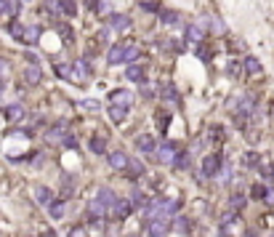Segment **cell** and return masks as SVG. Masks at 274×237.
<instances>
[{"instance_id":"6da1fadb","label":"cell","mask_w":274,"mask_h":237,"mask_svg":"<svg viewBox=\"0 0 274 237\" xmlns=\"http://www.w3.org/2000/svg\"><path fill=\"white\" fill-rule=\"evenodd\" d=\"M221 165H224V160H221V155H208L202 160V165H200V173H202L205 179H216L221 173Z\"/></svg>"},{"instance_id":"7a4b0ae2","label":"cell","mask_w":274,"mask_h":237,"mask_svg":"<svg viewBox=\"0 0 274 237\" xmlns=\"http://www.w3.org/2000/svg\"><path fill=\"white\" fill-rule=\"evenodd\" d=\"M70 133V120H59L45 131V142L48 144H61V139Z\"/></svg>"},{"instance_id":"3957f363","label":"cell","mask_w":274,"mask_h":237,"mask_svg":"<svg viewBox=\"0 0 274 237\" xmlns=\"http://www.w3.org/2000/svg\"><path fill=\"white\" fill-rule=\"evenodd\" d=\"M176 155H179V146H176V142H165L157 146V160L163 163V165H170V163L176 160Z\"/></svg>"},{"instance_id":"277c9868","label":"cell","mask_w":274,"mask_h":237,"mask_svg":"<svg viewBox=\"0 0 274 237\" xmlns=\"http://www.w3.org/2000/svg\"><path fill=\"white\" fill-rule=\"evenodd\" d=\"M88 75H91V67L85 64V59H75V64H72V75H70V80L72 83H85L88 80Z\"/></svg>"},{"instance_id":"5b68a950","label":"cell","mask_w":274,"mask_h":237,"mask_svg":"<svg viewBox=\"0 0 274 237\" xmlns=\"http://www.w3.org/2000/svg\"><path fill=\"white\" fill-rule=\"evenodd\" d=\"M163 211H165V200H146L144 202V219L149 221V219H163Z\"/></svg>"},{"instance_id":"8992f818","label":"cell","mask_w":274,"mask_h":237,"mask_svg":"<svg viewBox=\"0 0 274 237\" xmlns=\"http://www.w3.org/2000/svg\"><path fill=\"white\" fill-rule=\"evenodd\" d=\"M144 229H146V237H165L168 235V224H165V219H149Z\"/></svg>"},{"instance_id":"52a82bcc","label":"cell","mask_w":274,"mask_h":237,"mask_svg":"<svg viewBox=\"0 0 274 237\" xmlns=\"http://www.w3.org/2000/svg\"><path fill=\"white\" fill-rule=\"evenodd\" d=\"M21 77H24L27 86H37V83L43 80V70H40V64H27L24 70H21Z\"/></svg>"},{"instance_id":"ba28073f","label":"cell","mask_w":274,"mask_h":237,"mask_svg":"<svg viewBox=\"0 0 274 237\" xmlns=\"http://www.w3.org/2000/svg\"><path fill=\"white\" fill-rule=\"evenodd\" d=\"M110 104H117V107H125V109H130V104H133V96H130V91H125V88H117V91L110 93Z\"/></svg>"},{"instance_id":"9c48e42d","label":"cell","mask_w":274,"mask_h":237,"mask_svg":"<svg viewBox=\"0 0 274 237\" xmlns=\"http://www.w3.org/2000/svg\"><path fill=\"white\" fill-rule=\"evenodd\" d=\"M136 146H139V152H144V155H157V142H155V136H149V133H144V136L136 139Z\"/></svg>"},{"instance_id":"30bf717a","label":"cell","mask_w":274,"mask_h":237,"mask_svg":"<svg viewBox=\"0 0 274 237\" xmlns=\"http://www.w3.org/2000/svg\"><path fill=\"white\" fill-rule=\"evenodd\" d=\"M107 163H110V168H115V171H125V168H128V155H125V152H110V155H107Z\"/></svg>"},{"instance_id":"8fae6325","label":"cell","mask_w":274,"mask_h":237,"mask_svg":"<svg viewBox=\"0 0 274 237\" xmlns=\"http://www.w3.org/2000/svg\"><path fill=\"white\" fill-rule=\"evenodd\" d=\"M125 77L128 80H133V83H146V72H144V67H139V64H128V70H125Z\"/></svg>"},{"instance_id":"7c38bea8","label":"cell","mask_w":274,"mask_h":237,"mask_svg":"<svg viewBox=\"0 0 274 237\" xmlns=\"http://www.w3.org/2000/svg\"><path fill=\"white\" fill-rule=\"evenodd\" d=\"M133 202L130 200H117L115 202V208H112V216L115 219H125V216H130V211H133Z\"/></svg>"},{"instance_id":"4fadbf2b","label":"cell","mask_w":274,"mask_h":237,"mask_svg":"<svg viewBox=\"0 0 274 237\" xmlns=\"http://www.w3.org/2000/svg\"><path fill=\"white\" fill-rule=\"evenodd\" d=\"M125 43H117V46H112L110 48V54H107V61L110 64H123V59H125Z\"/></svg>"},{"instance_id":"5bb4252c","label":"cell","mask_w":274,"mask_h":237,"mask_svg":"<svg viewBox=\"0 0 274 237\" xmlns=\"http://www.w3.org/2000/svg\"><path fill=\"white\" fill-rule=\"evenodd\" d=\"M3 115H5V120H8V123L21 120V117H24V104H8L3 109Z\"/></svg>"},{"instance_id":"9a60e30c","label":"cell","mask_w":274,"mask_h":237,"mask_svg":"<svg viewBox=\"0 0 274 237\" xmlns=\"http://www.w3.org/2000/svg\"><path fill=\"white\" fill-rule=\"evenodd\" d=\"M107 19H110V27H112V30H117V32H123V30H128V27H130V16L112 14V16H107Z\"/></svg>"},{"instance_id":"2e32d148","label":"cell","mask_w":274,"mask_h":237,"mask_svg":"<svg viewBox=\"0 0 274 237\" xmlns=\"http://www.w3.org/2000/svg\"><path fill=\"white\" fill-rule=\"evenodd\" d=\"M48 216L56 219V221L64 219L67 216V200H54V202H51V205H48Z\"/></svg>"},{"instance_id":"e0dca14e","label":"cell","mask_w":274,"mask_h":237,"mask_svg":"<svg viewBox=\"0 0 274 237\" xmlns=\"http://www.w3.org/2000/svg\"><path fill=\"white\" fill-rule=\"evenodd\" d=\"M35 200L40 202V205L48 208L51 202H54V192H51L48 187H43V184H37V187H35Z\"/></svg>"},{"instance_id":"ac0fdd59","label":"cell","mask_w":274,"mask_h":237,"mask_svg":"<svg viewBox=\"0 0 274 237\" xmlns=\"http://www.w3.org/2000/svg\"><path fill=\"white\" fill-rule=\"evenodd\" d=\"M189 227H192V219H186V216H176L173 224H170V229L176 235H189Z\"/></svg>"},{"instance_id":"d6986e66","label":"cell","mask_w":274,"mask_h":237,"mask_svg":"<svg viewBox=\"0 0 274 237\" xmlns=\"http://www.w3.org/2000/svg\"><path fill=\"white\" fill-rule=\"evenodd\" d=\"M99 200L104 202V205L110 208V213H112V208H115V202H117V195H115L110 187H101V189H99Z\"/></svg>"},{"instance_id":"ffe728a7","label":"cell","mask_w":274,"mask_h":237,"mask_svg":"<svg viewBox=\"0 0 274 237\" xmlns=\"http://www.w3.org/2000/svg\"><path fill=\"white\" fill-rule=\"evenodd\" d=\"M202 37H205V30L200 24H189V27H186V40H189V43H202Z\"/></svg>"},{"instance_id":"44dd1931","label":"cell","mask_w":274,"mask_h":237,"mask_svg":"<svg viewBox=\"0 0 274 237\" xmlns=\"http://www.w3.org/2000/svg\"><path fill=\"white\" fill-rule=\"evenodd\" d=\"M43 11H45V16H64V8H61V0H45Z\"/></svg>"},{"instance_id":"7402d4cb","label":"cell","mask_w":274,"mask_h":237,"mask_svg":"<svg viewBox=\"0 0 274 237\" xmlns=\"http://www.w3.org/2000/svg\"><path fill=\"white\" fill-rule=\"evenodd\" d=\"M125 171H128L130 179H139V176H144L146 173V168H144V163L141 160H128V168H125Z\"/></svg>"},{"instance_id":"603a6c76","label":"cell","mask_w":274,"mask_h":237,"mask_svg":"<svg viewBox=\"0 0 274 237\" xmlns=\"http://www.w3.org/2000/svg\"><path fill=\"white\" fill-rule=\"evenodd\" d=\"M245 72H248V75H261L264 67H261V61L256 59V56H245Z\"/></svg>"},{"instance_id":"cb8c5ba5","label":"cell","mask_w":274,"mask_h":237,"mask_svg":"<svg viewBox=\"0 0 274 237\" xmlns=\"http://www.w3.org/2000/svg\"><path fill=\"white\" fill-rule=\"evenodd\" d=\"M107 115H110V120H112V123H123V120H125V115H128V109H125V107H117V104H110Z\"/></svg>"},{"instance_id":"d4e9b609","label":"cell","mask_w":274,"mask_h":237,"mask_svg":"<svg viewBox=\"0 0 274 237\" xmlns=\"http://www.w3.org/2000/svg\"><path fill=\"white\" fill-rule=\"evenodd\" d=\"M37 40H40V27H24V37H21V43L35 46Z\"/></svg>"},{"instance_id":"484cf974","label":"cell","mask_w":274,"mask_h":237,"mask_svg":"<svg viewBox=\"0 0 274 237\" xmlns=\"http://www.w3.org/2000/svg\"><path fill=\"white\" fill-rule=\"evenodd\" d=\"M163 99L165 101H170V104H179L181 101V96H179V91H176L170 83H163Z\"/></svg>"},{"instance_id":"4316f807","label":"cell","mask_w":274,"mask_h":237,"mask_svg":"<svg viewBox=\"0 0 274 237\" xmlns=\"http://www.w3.org/2000/svg\"><path fill=\"white\" fill-rule=\"evenodd\" d=\"M88 146H91V152L93 155H107V142H104V136H93L88 142Z\"/></svg>"},{"instance_id":"83f0119b","label":"cell","mask_w":274,"mask_h":237,"mask_svg":"<svg viewBox=\"0 0 274 237\" xmlns=\"http://www.w3.org/2000/svg\"><path fill=\"white\" fill-rule=\"evenodd\" d=\"M242 165L245 168H261V155L258 152H245L242 155Z\"/></svg>"},{"instance_id":"f1b7e54d","label":"cell","mask_w":274,"mask_h":237,"mask_svg":"<svg viewBox=\"0 0 274 237\" xmlns=\"http://www.w3.org/2000/svg\"><path fill=\"white\" fill-rule=\"evenodd\" d=\"M181 208V200H165V211H163V219L168 221V219H173V213H179Z\"/></svg>"},{"instance_id":"f546056e","label":"cell","mask_w":274,"mask_h":237,"mask_svg":"<svg viewBox=\"0 0 274 237\" xmlns=\"http://www.w3.org/2000/svg\"><path fill=\"white\" fill-rule=\"evenodd\" d=\"M189 163H192L189 152H179V155H176V160H173V165L179 168V171H186V168H189Z\"/></svg>"},{"instance_id":"4dcf8cb0","label":"cell","mask_w":274,"mask_h":237,"mask_svg":"<svg viewBox=\"0 0 274 237\" xmlns=\"http://www.w3.org/2000/svg\"><path fill=\"white\" fill-rule=\"evenodd\" d=\"M266 192H269L266 184H253V187H250V197H253V200H264Z\"/></svg>"},{"instance_id":"1f68e13d","label":"cell","mask_w":274,"mask_h":237,"mask_svg":"<svg viewBox=\"0 0 274 237\" xmlns=\"http://www.w3.org/2000/svg\"><path fill=\"white\" fill-rule=\"evenodd\" d=\"M61 8H64V16H67V19L77 16V3H75V0H61Z\"/></svg>"},{"instance_id":"d6a6232c","label":"cell","mask_w":274,"mask_h":237,"mask_svg":"<svg viewBox=\"0 0 274 237\" xmlns=\"http://www.w3.org/2000/svg\"><path fill=\"white\" fill-rule=\"evenodd\" d=\"M179 14H176V11H163V24H168V27H176L179 24Z\"/></svg>"},{"instance_id":"836d02e7","label":"cell","mask_w":274,"mask_h":237,"mask_svg":"<svg viewBox=\"0 0 274 237\" xmlns=\"http://www.w3.org/2000/svg\"><path fill=\"white\" fill-rule=\"evenodd\" d=\"M245 202H248V200H245V195H232L229 208H232V211H242V208H245Z\"/></svg>"},{"instance_id":"e575fe53","label":"cell","mask_w":274,"mask_h":237,"mask_svg":"<svg viewBox=\"0 0 274 237\" xmlns=\"http://www.w3.org/2000/svg\"><path fill=\"white\" fill-rule=\"evenodd\" d=\"M8 30H11V35H14L16 40L21 43V37H24V24H21V21H14V24H11Z\"/></svg>"},{"instance_id":"d590c367","label":"cell","mask_w":274,"mask_h":237,"mask_svg":"<svg viewBox=\"0 0 274 237\" xmlns=\"http://www.w3.org/2000/svg\"><path fill=\"white\" fill-rule=\"evenodd\" d=\"M210 30L219 32V35H226V24L219 19V16H213V19H210Z\"/></svg>"},{"instance_id":"8d00e7d4","label":"cell","mask_w":274,"mask_h":237,"mask_svg":"<svg viewBox=\"0 0 274 237\" xmlns=\"http://www.w3.org/2000/svg\"><path fill=\"white\" fill-rule=\"evenodd\" d=\"M136 59H139V48H136V46H128V48H125V64H133V61Z\"/></svg>"},{"instance_id":"74e56055","label":"cell","mask_w":274,"mask_h":237,"mask_svg":"<svg viewBox=\"0 0 274 237\" xmlns=\"http://www.w3.org/2000/svg\"><path fill=\"white\" fill-rule=\"evenodd\" d=\"M61 192H64V200H67V197H72V195H75V182H72V179H64Z\"/></svg>"},{"instance_id":"f35d334b","label":"cell","mask_w":274,"mask_h":237,"mask_svg":"<svg viewBox=\"0 0 274 237\" xmlns=\"http://www.w3.org/2000/svg\"><path fill=\"white\" fill-rule=\"evenodd\" d=\"M61 146H67V149H77V139L72 136V133H67V136L61 139Z\"/></svg>"},{"instance_id":"ab89813d","label":"cell","mask_w":274,"mask_h":237,"mask_svg":"<svg viewBox=\"0 0 274 237\" xmlns=\"http://www.w3.org/2000/svg\"><path fill=\"white\" fill-rule=\"evenodd\" d=\"M83 109H88V112H99V109H101V104H99V101H93V99H85V101H83Z\"/></svg>"},{"instance_id":"60d3db41","label":"cell","mask_w":274,"mask_h":237,"mask_svg":"<svg viewBox=\"0 0 274 237\" xmlns=\"http://www.w3.org/2000/svg\"><path fill=\"white\" fill-rule=\"evenodd\" d=\"M59 32H61V37H64L67 43L75 40V32H72V27H59Z\"/></svg>"},{"instance_id":"b9f144b4","label":"cell","mask_w":274,"mask_h":237,"mask_svg":"<svg viewBox=\"0 0 274 237\" xmlns=\"http://www.w3.org/2000/svg\"><path fill=\"white\" fill-rule=\"evenodd\" d=\"M195 54H197V59H202V61H208V56H210L208 48H205L202 43H197V46H195Z\"/></svg>"},{"instance_id":"7bdbcfd3","label":"cell","mask_w":274,"mask_h":237,"mask_svg":"<svg viewBox=\"0 0 274 237\" xmlns=\"http://www.w3.org/2000/svg\"><path fill=\"white\" fill-rule=\"evenodd\" d=\"M56 75H59V77H70V75H72V67H67V64H56Z\"/></svg>"},{"instance_id":"ee69618b","label":"cell","mask_w":274,"mask_h":237,"mask_svg":"<svg viewBox=\"0 0 274 237\" xmlns=\"http://www.w3.org/2000/svg\"><path fill=\"white\" fill-rule=\"evenodd\" d=\"M67 237H88V229L85 227H75V229H70V235Z\"/></svg>"},{"instance_id":"f6af8a7d","label":"cell","mask_w":274,"mask_h":237,"mask_svg":"<svg viewBox=\"0 0 274 237\" xmlns=\"http://www.w3.org/2000/svg\"><path fill=\"white\" fill-rule=\"evenodd\" d=\"M8 16V0H0V19Z\"/></svg>"},{"instance_id":"bcb514c9","label":"cell","mask_w":274,"mask_h":237,"mask_svg":"<svg viewBox=\"0 0 274 237\" xmlns=\"http://www.w3.org/2000/svg\"><path fill=\"white\" fill-rule=\"evenodd\" d=\"M99 3H101V0H85V8L96 11V8H99Z\"/></svg>"},{"instance_id":"7dc6e473","label":"cell","mask_w":274,"mask_h":237,"mask_svg":"<svg viewBox=\"0 0 274 237\" xmlns=\"http://www.w3.org/2000/svg\"><path fill=\"white\" fill-rule=\"evenodd\" d=\"M141 8L144 11H160V5L157 3H141Z\"/></svg>"},{"instance_id":"c3c4849f","label":"cell","mask_w":274,"mask_h":237,"mask_svg":"<svg viewBox=\"0 0 274 237\" xmlns=\"http://www.w3.org/2000/svg\"><path fill=\"white\" fill-rule=\"evenodd\" d=\"M266 202H269V205H274V189L269 187V192H266V197H264Z\"/></svg>"},{"instance_id":"681fc988","label":"cell","mask_w":274,"mask_h":237,"mask_svg":"<svg viewBox=\"0 0 274 237\" xmlns=\"http://www.w3.org/2000/svg\"><path fill=\"white\" fill-rule=\"evenodd\" d=\"M5 72H8V61L0 59V75H5Z\"/></svg>"},{"instance_id":"f907efd6","label":"cell","mask_w":274,"mask_h":237,"mask_svg":"<svg viewBox=\"0 0 274 237\" xmlns=\"http://www.w3.org/2000/svg\"><path fill=\"white\" fill-rule=\"evenodd\" d=\"M99 40H104V43H107V40H110V32H107V30H101V32H99Z\"/></svg>"},{"instance_id":"816d5d0a","label":"cell","mask_w":274,"mask_h":237,"mask_svg":"<svg viewBox=\"0 0 274 237\" xmlns=\"http://www.w3.org/2000/svg\"><path fill=\"white\" fill-rule=\"evenodd\" d=\"M5 93V80H3V75H0V96Z\"/></svg>"},{"instance_id":"f5cc1de1","label":"cell","mask_w":274,"mask_h":237,"mask_svg":"<svg viewBox=\"0 0 274 237\" xmlns=\"http://www.w3.org/2000/svg\"><path fill=\"white\" fill-rule=\"evenodd\" d=\"M21 3H32V0H21Z\"/></svg>"}]
</instances>
